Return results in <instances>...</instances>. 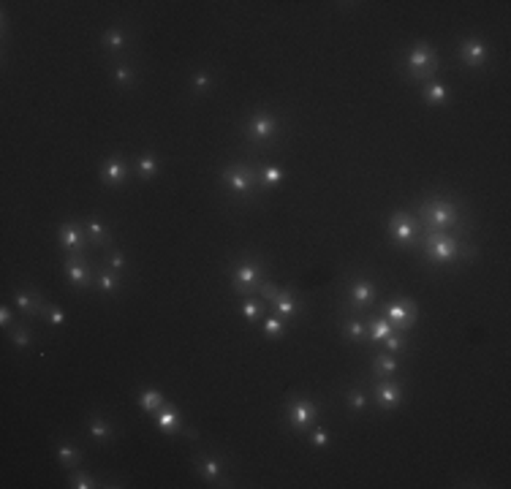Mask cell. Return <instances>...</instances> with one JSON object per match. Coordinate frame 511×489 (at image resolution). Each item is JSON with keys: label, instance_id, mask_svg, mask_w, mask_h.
I'll return each instance as SVG.
<instances>
[{"label": "cell", "instance_id": "cell-1", "mask_svg": "<svg viewBox=\"0 0 511 489\" xmlns=\"http://www.w3.org/2000/svg\"><path fill=\"white\" fill-rule=\"evenodd\" d=\"M416 218L422 226H427V231H446V228H457L463 223L460 207L451 199H429L419 207Z\"/></svg>", "mask_w": 511, "mask_h": 489}, {"label": "cell", "instance_id": "cell-2", "mask_svg": "<svg viewBox=\"0 0 511 489\" xmlns=\"http://www.w3.org/2000/svg\"><path fill=\"white\" fill-rule=\"evenodd\" d=\"M403 68H406L408 79L422 82V84L429 82L435 77V71H438V52H435V46L425 44V41L413 44L408 52L403 55Z\"/></svg>", "mask_w": 511, "mask_h": 489}, {"label": "cell", "instance_id": "cell-3", "mask_svg": "<svg viewBox=\"0 0 511 489\" xmlns=\"http://www.w3.org/2000/svg\"><path fill=\"white\" fill-rule=\"evenodd\" d=\"M221 183L231 196L247 199L259 188V171H253L245 163H234V166H226L221 171Z\"/></svg>", "mask_w": 511, "mask_h": 489}, {"label": "cell", "instance_id": "cell-4", "mask_svg": "<svg viewBox=\"0 0 511 489\" xmlns=\"http://www.w3.org/2000/svg\"><path fill=\"white\" fill-rule=\"evenodd\" d=\"M264 280V266H261L259 259L245 256V259L234 261V269H231V288H234V294H253Z\"/></svg>", "mask_w": 511, "mask_h": 489}, {"label": "cell", "instance_id": "cell-5", "mask_svg": "<svg viewBox=\"0 0 511 489\" xmlns=\"http://www.w3.org/2000/svg\"><path fill=\"white\" fill-rule=\"evenodd\" d=\"M460 237L446 234V231H427L425 237V256L435 264H457V250H460Z\"/></svg>", "mask_w": 511, "mask_h": 489}, {"label": "cell", "instance_id": "cell-6", "mask_svg": "<svg viewBox=\"0 0 511 489\" xmlns=\"http://www.w3.org/2000/svg\"><path fill=\"white\" fill-rule=\"evenodd\" d=\"M387 231L392 234V240L400 244V247H413L416 240H419V231H422V223L416 215L410 212H394L389 218Z\"/></svg>", "mask_w": 511, "mask_h": 489}, {"label": "cell", "instance_id": "cell-7", "mask_svg": "<svg viewBox=\"0 0 511 489\" xmlns=\"http://www.w3.org/2000/svg\"><path fill=\"white\" fill-rule=\"evenodd\" d=\"M286 419H288V427L294 429V432H302V429H307L310 424H316V419H318V405L310 403L307 397H294V400H288V405H286Z\"/></svg>", "mask_w": 511, "mask_h": 489}, {"label": "cell", "instance_id": "cell-8", "mask_svg": "<svg viewBox=\"0 0 511 489\" xmlns=\"http://www.w3.org/2000/svg\"><path fill=\"white\" fill-rule=\"evenodd\" d=\"M280 131V120L269 112H253L245 122V136L250 142H272Z\"/></svg>", "mask_w": 511, "mask_h": 489}, {"label": "cell", "instance_id": "cell-9", "mask_svg": "<svg viewBox=\"0 0 511 489\" xmlns=\"http://www.w3.org/2000/svg\"><path fill=\"white\" fill-rule=\"evenodd\" d=\"M416 315H419V310H416V302H410V299H392L384 305V318H387L389 324L394 326L397 332H406V329H413L416 324Z\"/></svg>", "mask_w": 511, "mask_h": 489}, {"label": "cell", "instance_id": "cell-10", "mask_svg": "<svg viewBox=\"0 0 511 489\" xmlns=\"http://www.w3.org/2000/svg\"><path fill=\"white\" fill-rule=\"evenodd\" d=\"M63 269H65V275H68V283L74 285V288H90L93 285V269L87 264V259H84L82 253H65L63 256Z\"/></svg>", "mask_w": 511, "mask_h": 489}, {"label": "cell", "instance_id": "cell-11", "mask_svg": "<svg viewBox=\"0 0 511 489\" xmlns=\"http://www.w3.org/2000/svg\"><path fill=\"white\" fill-rule=\"evenodd\" d=\"M155 424H158V429H161V432H166L169 438H174V435H180V432H185L188 438H196V432L185 427L180 410L172 405V403H166V405L161 408L158 413H155Z\"/></svg>", "mask_w": 511, "mask_h": 489}, {"label": "cell", "instance_id": "cell-12", "mask_svg": "<svg viewBox=\"0 0 511 489\" xmlns=\"http://www.w3.org/2000/svg\"><path fill=\"white\" fill-rule=\"evenodd\" d=\"M98 177L106 188H120V185L128 183V163L123 161V155L120 152L109 155L98 169Z\"/></svg>", "mask_w": 511, "mask_h": 489}, {"label": "cell", "instance_id": "cell-13", "mask_svg": "<svg viewBox=\"0 0 511 489\" xmlns=\"http://www.w3.org/2000/svg\"><path fill=\"white\" fill-rule=\"evenodd\" d=\"M14 307L25 318H39L46 310V302H44V296L36 288H17L14 291Z\"/></svg>", "mask_w": 511, "mask_h": 489}, {"label": "cell", "instance_id": "cell-14", "mask_svg": "<svg viewBox=\"0 0 511 489\" xmlns=\"http://www.w3.org/2000/svg\"><path fill=\"white\" fill-rule=\"evenodd\" d=\"M373 403L378 405V410H394V408L403 403V389L397 381H392V378H381L378 384H375V391H373Z\"/></svg>", "mask_w": 511, "mask_h": 489}, {"label": "cell", "instance_id": "cell-15", "mask_svg": "<svg viewBox=\"0 0 511 489\" xmlns=\"http://www.w3.org/2000/svg\"><path fill=\"white\" fill-rule=\"evenodd\" d=\"M348 299H351V307L354 313L356 310H368L373 302H375V283L370 278H356L348 285Z\"/></svg>", "mask_w": 511, "mask_h": 489}, {"label": "cell", "instance_id": "cell-16", "mask_svg": "<svg viewBox=\"0 0 511 489\" xmlns=\"http://www.w3.org/2000/svg\"><path fill=\"white\" fill-rule=\"evenodd\" d=\"M193 465H196L199 476H202L205 481L215 484V487H224L226 473H224V459H221V457H215V454H199Z\"/></svg>", "mask_w": 511, "mask_h": 489}, {"label": "cell", "instance_id": "cell-17", "mask_svg": "<svg viewBox=\"0 0 511 489\" xmlns=\"http://www.w3.org/2000/svg\"><path fill=\"white\" fill-rule=\"evenodd\" d=\"M490 58V49H487V44L481 39H476V36H470L460 44V60L465 63L468 68H481L484 63Z\"/></svg>", "mask_w": 511, "mask_h": 489}, {"label": "cell", "instance_id": "cell-18", "mask_svg": "<svg viewBox=\"0 0 511 489\" xmlns=\"http://www.w3.org/2000/svg\"><path fill=\"white\" fill-rule=\"evenodd\" d=\"M58 242H60V247L65 253H84L87 237H84V231L74 223V221H65V223L58 228Z\"/></svg>", "mask_w": 511, "mask_h": 489}, {"label": "cell", "instance_id": "cell-19", "mask_svg": "<svg viewBox=\"0 0 511 489\" xmlns=\"http://www.w3.org/2000/svg\"><path fill=\"white\" fill-rule=\"evenodd\" d=\"M269 305L275 310V315H280L283 321H294V318L302 313V302H297V299H294V291H288V288H280V291L269 299Z\"/></svg>", "mask_w": 511, "mask_h": 489}, {"label": "cell", "instance_id": "cell-20", "mask_svg": "<svg viewBox=\"0 0 511 489\" xmlns=\"http://www.w3.org/2000/svg\"><path fill=\"white\" fill-rule=\"evenodd\" d=\"M82 228H84V234H87V240H90L93 244H103V247H109V244H112V231H109V223H103L98 215L84 218Z\"/></svg>", "mask_w": 511, "mask_h": 489}, {"label": "cell", "instance_id": "cell-21", "mask_svg": "<svg viewBox=\"0 0 511 489\" xmlns=\"http://www.w3.org/2000/svg\"><path fill=\"white\" fill-rule=\"evenodd\" d=\"M90 438H93L98 446L112 443V438H115L112 422H109L106 416H101V413H93V416H90Z\"/></svg>", "mask_w": 511, "mask_h": 489}, {"label": "cell", "instance_id": "cell-22", "mask_svg": "<svg viewBox=\"0 0 511 489\" xmlns=\"http://www.w3.org/2000/svg\"><path fill=\"white\" fill-rule=\"evenodd\" d=\"M136 403H139V408H142L144 413H158L161 408L169 403L164 397V391L155 386H144L139 389V397H136Z\"/></svg>", "mask_w": 511, "mask_h": 489}, {"label": "cell", "instance_id": "cell-23", "mask_svg": "<svg viewBox=\"0 0 511 489\" xmlns=\"http://www.w3.org/2000/svg\"><path fill=\"white\" fill-rule=\"evenodd\" d=\"M422 101L427 103V106H441V103H446L449 101V87L438 79L425 82V84H422Z\"/></svg>", "mask_w": 511, "mask_h": 489}, {"label": "cell", "instance_id": "cell-24", "mask_svg": "<svg viewBox=\"0 0 511 489\" xmlns=\"http://www.w3.org/2000/svg\"><path fill=\"white\" fill-rule=\"evenodd\" d=\"M55 457H58V462H60L63 468H77L82 462L84 451L79 446H74L71 441H60L55 446Z\"/></svg>", "mask_w": 511, "mask_h": 489}, {"label": "cell", "instance_id": "cell-25", "mask_svg": "<svg viewBox=\"0 0 511 489\" xmlns=\"http://www.w3.org/2000/svg\"><path fill=\"white\" fill-rule=\"evenodd\" d=\"M136 174H139V180H144V183H150L158 174V155L153 150H147V152H142L136 158Z\"/></svg>", "mask_w": 511, "mask_h": 489}, {"label": "cell", "instance_id": "cell-26", "mask_svg": "<svg viewBox=\"0 0 511 489\" xmlns=\"http://www.w3.org/2000/svg\"><path fill=\"white\" fill-rule=\"evenodd\" d=\"M128 33L120 30V27H106L101 36V44L103 49H109V52H123L125 46H128Z\"/></svg>", "mask_w": 511, "mask_h": 489}, {"label": "cell", "instance_id": "cell-27", "mask_svg": "<svg viewBox=\"0 0 511 489\" xmlns=\"http://www.w3.org/2000/svg\"><path fill=\"white\" fill-rule=\"evenodd\" d=\"M340 332H343V337H348L351 343H362L365 337H368V324L362 321V318H346L343 324H340Z\"/></svg>", "mask_w": 511, "mask_h": 489}, {"label": "cell", "instance_id": "cell-28", "mask_svg": "<svg viewBox=\"0 0 511 489\" xmlns=\"http://www.w3.org/2000/svg\"><path fill=\"white\" fill-rule=\"evenodd\" d=\"M397 370H400V362H397L394 353H387V351L384 353H375V359H373V372L375 375L384 378V375H394Z\"/></svg>", "mask_w": 511, "mask_h": 489}, {"label": "cell", "instance_id": "cell-29", "mask_svg": "<svg viewBox=\"0 0 511 489\" xmlns=\"http://www.w3.org/2000/svg\"><path fill=\"white\" fill-rule=\"evenodd\" d=\"M96 288L101 291V294H115L117 288H120V280H117V272H112V269H98L96 272Z\"/></svg>", "mask_w": 511, "mask_h": 489}, {"label": "cell", "instance_id": "cell-30", "mask_svg": "<svg viewBox=\"0 0 511 489\" xmlns=\"http://www.w3.org/2000/svg\"><path fill=\"white\" fill-rule=\"evenodd\" d=\"M240 310H242V318H245L247 324H256V321L264 315L266 302H264V299H256V296H247Z\"/></svg>", "mask_w": 511, "mask_h": 489}, {"label": "cell", "instance_id": "cell-31", "mask_svg": "<svg viewBox=\"0 0 511 489\" xmlns=\"http://www.w3.org/2000/svg\"><path fill=\"white\" fill-rule=\"evenodd\" d=\"M286 180V171L280 166H266L259 171V188H278Z\"/></svg>", "mask_w": 511, "mask_h": 489}, {"label": "cell", "instance_id": "cell-32", "mask_svg": "<svg viewBox=\"0 0 511 489\" xmlns=\"http://www.w3.org/2000/svg\"><path fill=\"white\" fill-rule=\"evenodd\" d=\"M392 332H394V326L389 324L384 315H381V318H375V321H370V324H368V337L373 340V343H384V340H387Z\"/></svg>", "mask_w": 511, "mask_h": 489}, {"label": "cell", "instance_id": "cell-33", "mask_svg": "<svg viewBox=\"0 0 511 489\" xmlns=\"http://www.w3.org/2000/svg\"><path fill=\"white\" fill-rule=\"evenodd\" d=\"M288 321H283L280 315H269L264 321V337L266 340H283L286 337Z\"/></svg>", "mask_w": 511, "mask_h": 489}, {"label": "cell", "instance_id": "cell-34", "mask_svg": "<svg viewBox=\"0 0 511 489\" xmlns=\"http://www.w3.org/2000/svg\"><path fill=\"white\" fill-rule=\"evenodd\" d=\"M346 400H348V405H351V410H354V413H362V410H368V405H370L368 391H365L362 386H351V389H348Z\"/></svg>", "mask_w": 511, "mask_h": 489}, {"label": "cell", "instance_id": "cell-35", "mask_svg": "<svg viewBox=\"0 0 511 489\" xmlns=\"http://www.w3.org/2000/svg\"><path fill=\"white\" fill-rule=\"evenodd\" d=\"M212 87H215V77H212L209 71H196V74H193V79H190V90H193L196 96H207Z\"/></svg>", "mask_w": 511, "mask_h": 489}, {"label": "cell", "instance_id": "cell-36", "mask_svg": "<svg viewBox=\"0 0 511 489\" xmlns=\"http://www.w3.org/2000/svg\"><path fill=\"white\" fill-rule=\"evenodd\" d=\"M11 343L17 348H30V343H33V334H30V329L25 324H14L11 326Z\"/></svg>", "mask_w": 511, "mask_h": 489}, {"label": "cell", "instance_id": "cell-37", "mask_svg": "<svg viewBox=\"0 0 511 489\" xmlns=\"http://www.w3.org/2000/svg\"><path fill=\"white\" fill-rule=\"evenodd\" d=\"M68 487L74 489H93L98 487V481L90 476V473H84V470H74L71 476H68Z\"/></svg>", "mask_w": 511, "mask_h": 489}, {"label": "cell", "instance_id": "cell-38", "mask_svg": "<svg viewBox=\"0 0 511 489\" xmlns=\"http://www.w3.org/2000/svg\"><path fill=\"white\" fill-rule=\"evenodd\" d=\"M115 82H117L120 87H131V84L136 82V71H134L128 63H117V65H115Z\"/></svg>", "mask_w": 511, "mask_h": 489}, {"label": "cell", "instance_id": "cell-39", "mask_svg": "<svg viewBox=\"0 0 511 489\" xmlns=\"http://www.w3.org/2000/svg\"><path fill=\"white\" fill-rule=\"evenodd\" d=\"M408 346V332H392L387 340H384V348H387V353H397V351H403V348Z\"/></svg>", "mask_w": 511, "mask_h": 489}, {"label": "cell", "instance_id": "cell-40", "mask_svg": "<svg viewBox=\"0 0 511 489\" xmlns=\"http://www.w3.org/2000/svg\"><path fill=\"white\" fill-rule=\"evenodd\" d=\"M44 315H46V321H49L52 326H65V310H63L60 305H52V302H46Z\"/></svg>", "mask_w": 511, "mask_h": 489}, {"label": "cell", "instance_id": "cell-41", "mask_svg": "<svg viewBox=\"0 0 511 489\" xmlns=\"http://www.w3.org/2000/svg\"><path fill=\"white\" fill-rule=\"evenodd\" d=\"M103 266L120 275V272H123L125 266H128V259H125V253H120V250H112V253L106 256V264H103Z\"/></svg>", "mask_w": 511, "mask_h": 489}, {"label": "cell", "instance_id": "cell-42", "mask_svg": "<svg viewBox=\"0 0 511 489\" xmlns=\"http://www.w3.org/2000/svg\"><path fill=\"white\" fill-rule=\"evenodd\" d=\"M329 441H332V435H329L327 427H313V432H310V446H313V448H327Z\"/></svg>", "mask_w": 511, "mask_h": 489}, {"label": "cell", "instance_id": "cell-43", "mask_svg": "<svg viewBox=\"0 0 511 489\" xmlns=\"http://www.w3.org/2000/svg\"><path fill=\"white\" fill-rule=\"evenodd\" d=\"M0 326H3V329H11V326H14V310L8 305L0 307Z\"/></svg>", "mask_w": 511, "mask_h": 489}]
</instances>
